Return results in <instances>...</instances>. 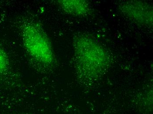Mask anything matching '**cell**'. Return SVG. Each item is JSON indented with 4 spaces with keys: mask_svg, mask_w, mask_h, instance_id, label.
Masks as SVG:
<instances>
[{
    "mask_svg": "<svg viewBox=\"0 0 153 114\" xmlns=\"http://www.w3.org/2000/svg\"><path fill=\"white\" fill-rule=\"evenodd\" d=\"M73 45L79 78L87 82L99 78L110 65L106 51L92 39L81 34L74 38Z\"/></svg>",
    "mask_w": 153,
    "mask_h": 114,
    "instance_id": "6da1fadb",
    "label": "cell"
},
{
    "mask_svg": "<svg viewBox=\"0 0 153 114\" xmlns=\"http://www.w3.org/2000/svg\"><path fill=\"white\" fill-rule=\"evenodd\" d=\"M24 47L36 62L44 67L53 64L55 58L51 42L42 28L37 23L28 22L22 26Z\"/></svg>",
    "mask_w": 153,
    "mask_h": 114,
    "instance_id": "7a4b0ae2",
    "label": "cell"
},
{
    "mask_svg": "<svg viewBox=\"0 0 153 114\" xmlns=\"http://www.w3.org/2000/svg\"><path fill=\"white\" fill-rule=\"evenodd\" d=\"M121 12L135 23L146 26H152L153 9L146 3L127 1L119 5Z\"/></svg>",
    "mask_w": 153,
    "mask_h": 114,
    "instance_id": "3957f363",
    "label": "cell"
},
{
    "mask_svg": "<svg viewBox=\"0 0 153 114\" xmlns=\"http://www.w3.org/2000/svg\"><path fill=\"white\" fill-rule=\"evenodd\" d=\"M57 3L65 13L74 16H85L90 9L87 2L83 0H60Z\"/></svg>",
    "mask_w": 153,
    "mask_h": 114,
    "instance_id": "277c9868",
    "label": "cell"
},
{
    "mask_svg": "<svg viewBox=\"0 0 153 114\" xmlns=\"http://www.w3.org/2000/svg\"><path fill=\"white\" fill-rule=\"evenodd\" d=\"M9 62L6 53L0 49V75L5 73L8 69Z\"/></svg>",
    "mask_w": 153,
    "mask_h": 114,
    "instance_id": "5b68a950",
    "label": "cell"
}]
</instances>
